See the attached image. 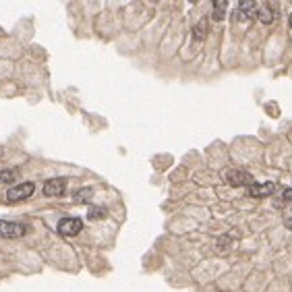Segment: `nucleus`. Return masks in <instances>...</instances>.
<instances>
[{"label": "nucleus", "instance_id": "1", "mask_svg": "<svg viewBox=\"0 0 292 292\" xmlns=\"http://www.w3.org/2000/svg\"><path fill=\"white\" fill-rule=\"evenodd\" d=\"M222 180L228 182L230 186H253L255 178L251 176L249 172H244L240 168H230L222 172Z\"/></svg>", "mask_w": 292, "mask_h": 292}, {"label": "nucleus", "instance_id": "2", "mask_svg": "<svg viewBox=\"0 0 292 292\" xmlns=\"http://www.w3.org/2000/svg\"><path fill=\"white\" fill-rule=\"evenodd\" d=\"M33 191H36V184H33V182H21V184H15L13 189H8V191H6V201H10V203L23 201V199H27V197H31Z\"/></svg>", "mask_w": 292, "mask_h": 292}, {"label": "nucleus", "instance_id": "3", "mask_svg": "<svg viewBox=\"0 0 292 292\" xmlns=\"http://www.w3.org/2000/svg\"><path fill=\"white\" fill-rule=\"evenodd\" d=\"M27 232V228L23 224H17V222H6L0 220V238H19Z\"/></svg>", "mask_w": 292, "mask_h": 292}, {"label": "nucleus", "instance_id": "4", "mask_svg": "<svg viewBox=\"0 0 292 292\" xmlns=\"http://www.w3.org/2000/svg\"><path fill=\"white\" fill-rule=\"evenodd\" d=\"M81 230H83V222L79 218H62L58 222V232H60L62 236H75Z\"/></svg>", "mask_w": 292, "mask_h": 292}, {"label": "nucleus", "instance_id": "5", "mask_svg": "<svg viewBox=\"0 0 292 292\" xmlns=\"http://www.w3.org/2000/svg\"><path fill=\"white\" fill-rule=\"evenodd\" d=\"M66 189V178H50L44 184V195L46 197H60Z\"/></svg>", "mask_w": 292, "mask_h": 292}, {"label": "nucleus", "instance_id": "6", "mask_svg": "<svg viewBox=\"0 0 292 292\" xmlns=\"http://www.w3.org/2000/svg\"><path fill=\"white\" fill-rule=\"evenodd\" d=\"M276 191V182H263V184H253L249 186V195L251 197H267Z\"/></svg>", "mask_w": 292, "mask_h": 292}, {"label": "nucleus", "instance_id": "7", "mask_svg": "<svg viewBox=\"0 0 292 292\" xmlns=\"http://www.w3.org/2000/svg\"><path fill=\"white\" fill-rule=\"evenodd\" d=\"M93 197V189L91 186H83V189H79L75 195H73V201L75 203H87Z\"/></svg>", "mask_w": 292, "mask_h": 292}, {"label": "nucleus", "instance_id": "8", "mask_svg": "<svg viewBox=\"0 0 292 292\" xmlns=\"http://www.w3.org/2000/svg\"><path fill=\"white\" fill-rule=\"evenodd\" d=\"M255 17H257V19H261L263 23H272L276 15H274V10H272L270 6H267V4H261L259 8H257V15H255Z\"/></svg>", "mask_w": 292, "mask_h": 292}, {"label": "nucleus", "instance_id": "9", "mask_svg": "<svg viewBox=\"0 0 292 292\" xmlns=\"http://www.w3.org/2000/svg\"><path fill=\"white\" fill-rule=\"evenodd\" d=\"M19 170L13 168V170H0V184H6V182H15Z\"/></svg>", "mask_w": 292, "mask_h": 292}, {"label": "nucleus", "instance_id": "10", "mask_svg": "<svg viewBox=\"0 0 292 292\" xmlns=\"http://www.w3.org/2000/svg\"><path fill=\"white\" fill-rule=\"evenodd\" d=\"M226 8H228V2H226V0H220V2H216V4H214V19H216V21H222V19H224Z\"/></svg>", "mask_w": 292, "mask_h": 292}, {"label": "nucleus", "instance_id": "11", "mask_svg": "<svg viewBox=\"0 0 292 292\" xmlns=\"http://www.w3.org/2000/svg\"><path fill=\"white\" fill-rule=\"evenodd\" d=\"M104 216H106V209H102V207H91L89 209V220H102Z\"/></svg>", "mask_w": 292, "mask_h": 292}, {"label": "nucleus", "instance_id": "12", "mask_svg": "<svg viewBox=\"0 0 292 292\" xmlns=\"http://www.w3.org/2000/svg\"><path fill=\"white\" fill-rule=\"evenodd\" d=\"M195 38H197V40H203V38H205V21H201L199 25L195 27Z\"/></svg>", "mask_w": 292, "mask_h": 292}, {"label": "nucleus", "instance_id": "13", "mask_svg": "<svg viewBox=\"0 0 292 292\" xmlns=\"http://www.w3.org/2000/svg\"><path fill=\"white\" fill-rule=\"evenodd\" d=\"M282 197H284V199H286V201H292V189L284 191V195H282Z\"/></svg>", "mask_w": 292, "mask_h": 292}, {"label": "nucleus", "instance_id": "14", "mask_svg": "<svg viewBox=\"0 0 292 292\" xmlns=\"http://www.w3.org/2000/svg\"><path fill=\"white\" fill-rule=\"evenodd\" d=\"M284 224H286V228H290V230H292V218H288V220L284 222Z\"/></svg>", "mask_w": 292, "mask_h": 292}, {"label": "nucleus", "instance_id": "15", "mask_svg": "<svg viewBox=\"0 0 292 292\" xmlns=\"http://www.w3.org/2000/svg\"><path fill=\"white\" fill-rule=\"evenodd\" d=\"M290 27H292V15H290Z\"/></svg>", "mask_w": 292, "mask_h": 292}]
</instances>
